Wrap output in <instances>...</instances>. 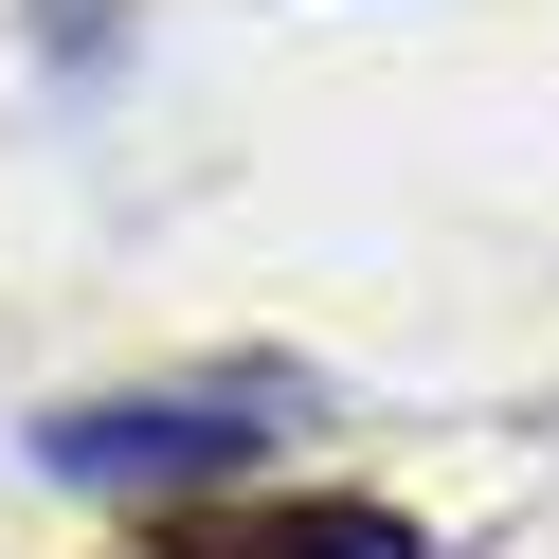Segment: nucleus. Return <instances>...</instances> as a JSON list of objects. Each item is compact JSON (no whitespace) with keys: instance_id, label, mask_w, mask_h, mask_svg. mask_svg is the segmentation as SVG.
I'll use <instances>...</instances> for the list:
<instances>
[{"instance_id":"1","label":"nucleus","mask_w":559,"mask_h":559,"mask_svg":"<svg viewBox=\"0 0 559 559\" xmlns=\"http://www.w3.org/2000/svg\"><path fill=\"white\" fill-rule=\"evenodd\" d=\"M37 469L91 487V506H145V487H163V506H217V487L271 469V433H235L217 397H73L37 433Z\"/></svg>"},{"instance_id":"2","label":"nucleus","mask_w":559,"mask_h":559,"mask_svg":"<svg viewBox=\"0 0 559 559\" xmlns=\"http://www.w3.org/2000/svg\"><path fill=\"white\" fill-rule=\"evenodd\" d=\"M163 559H415V523H379V506H325V523L271 506L253 542H163Z\"/></svg>"}]
</instances>
